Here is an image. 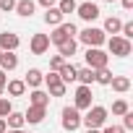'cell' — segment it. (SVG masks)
Wrapping results in <instances>:
<instances>
[{"instance_id":"cell-26","label":"cell","mask_w":133,"mask_h":133,"mask_svg":"<svg viewBox=\"0 0 133 133\" xmlns=\"http://www.w3.org/2000/svg\"><path fill=\"white\" fill-rule=\"evenodd\" d=\"M63 16H68V13H76V8H78V3L76 0H57V5H55Z\"/></svg>"},{"instance_id":"cell-13","label":"cell","mask_w":133,"mask_h":133,"mask_svg":"<svg viewBox=\"0 0 133 133\" xmlns=\"http://www.w3.org/2000/svg\"><path fill=\"white\" fill-rule=\"evenodd\" d=\"M76 73H78V68H76L73 63H63V68L57 71V76H60V81H63L65 86H68V84H73V81H76Z\"/></svg>"},{"instance_id":"cell-37","label":"cell","mask_w":133,"mask_h":133,"mask_svg":"<svg viewBox=\"0 0 133 133\" xmlns=\"http://www.w3.org/2000/svg\"><path fill=\"white\" fill-rule=\"evenodd\" d=\"M5 130H8V125H5V120H3V117H0V133H5Z\"/></svg>"},{"instance_id":"cell-12","label":"cell","mask_w":133,"mask_h":133,"mask_svg":"<svg viewBox=\"0 0 133 133\" xmlns=\"http://www.w3.org/2000/svg\"><path fill=\"white\" fill-rule=\"evenodd\" d=\"M21 81H24L26 86H31V89H39V86L44 84V73H42L39 68H29V71H26V76H24Z\"/></svg>"},{"instance_id":"cell-40","label":"cell","mask_w":133,"mask_h":133,"mask_svg":"<svg viewBox=\"0 0 133 133\" xmlns=\"http://www.w3.org/2000/svg\"><path fill=\"white\" fill-rule=\"evenodd\" d=\"M104 3H115V0H104Z\"/></svg>"},{"instance_id":"cell-31","label":"cell","mask_w":133,"mask_h":133,"mask_svg":"<svg viewBox=\"0 0 133 133\" xmlns=\"http://www.w3.org/2000/svg\"><path fill=\"white\" fill-rule=\"evenodd\" d=\"M123 130H133V112L130 110L123 115Z\"/></svg>"},{"instance_id":"cell-28","label":"cell","mask_w":133,"mask_h":133,"mask_svg":"<svg viewBox=\"0 0 133 133\" xmlns=\"http://www.w3.org/2000/svg\"><path fill=\"white\" fill-rule=\"evenodd\" d=\"M13 112V104H11V99H3L0 97V117H8Z\"/></svg>"},{"instance_id":"cell-6","label":"cell","mask_w":133,"mask_h":133,"mask_svg":"<svg viewBox=\"0 0 133 133\" xmlns=\"http://www.w3.org/2000/svg\"><path fill=\"white\" fill-rule=\"evenodd\" d=\"M60 117H63L60 123H63V128H65V130H71V133H73V130H78V128H81V112H78L76 107H63Z\"/></svg>"},{"instance_id":"cell-7","label":"cell","mask_w":133,"mask_h":133,"mask_svg":"<svg viewBox=\"0 0 133 133\" xmlns=\"http://www.w3.org/2000/svg\"><path fill=\"white\" fill-rule=\"evenodd\" d=\"M44 84H47V89H50V91H47L50 97H65V91H68V86L60 81L57 71H50V73L44 76Z\"/></svg>"},{"instance_id":"cell-36","label":"cell","mask_w":133,"mask_h":133,"mask_svg":"<svg viewBox=\"0 0 133 133\" xmlns=\"http://www.w3.org/2000/svg\"><path fill=\"white\" fill-rule=\"evenodd\" d=\"M120 3H123V8H125V11H130V8H133V0H120Z\"/></svg>"},{"instance_id":"cell-5","label":"cell","mask_w":133,"mask_h":133,"mask_svg":"<svg viewBox=\"0 0 133 133\" xmlns=\"http://www.w3.org/2000/svg\"><path fill=\"white\" fill-rule=\"evenodd\" d=\"M107 50H110V55H115V57H128L130 50H133V44L117 34V37H110V39H107Z\"/></svg>"},{"instance_id":"cell-2","label":"cell","mask_w":133,"mask_h":133,"mask_svg":"<svg viewBox=\"0 0 133 133\" xmlns=\"http://www.w3.org/2000/svg\"><path fill=\"white\" fill-rule=\"evenodd\" d=\"M76 37H78V42H84L86 47H99V44L107 42V34H104L102 29H97V26H86V29H81Z\"/></svg>"},{"instance_id":"cell-39","label":"cell","mask_w":133,"mask_h":133,"mask_svg":"<svg viewBox=\"0 0 133 133\" xmlns=\"http://www.w3.org/2000/svg\"><path fill=\"white\" fill-rule=\"evenodd\" d=\"M86 133H99V130H86Z\"/></svg>"},{"instance_id":"cell-10","label":"cell","mask_w":133,"mask_h":133,"mask_svg":"<svg viewBox=\"0 0 133 133\" xmlns=\"http://www.w3.org/2000/svg\"><path fill=\"white\" fill-rule=\"evenodd\" d=\"M76 13H78V18H84V21H94V18H99L102 11H99L97 3H78Z\"/></svg>"},{"instance_id":"cell-22","label":"cell","mask_w":133,"mask_h":133,"mask_svg":"<svg viewBox=\"0 0 133 133\" xmlns=\"http://www.w3.org/2000/svg\"><path fill=\"white\" fill-rule=\"evenodd\" d=\"M34 8H37L34 0H16V13L24 16V18H29V16L34 13Z\"/></svg>"},{"instance_id":"cell-11","label":"cell","mask_w":133,"mask_h":133,"mask_svg":"<svg viewBox=\"0 0 133 133\" xmlns=\"http://www.w3.org/2000/svg\"><path fill=\"white\" fill-rule=\"evenodd\" d=\"M29 50H31V55H44L50 50V37L47 34H34L31 42H29Z\"/></svg>"},{"instance_id":"cell-30","label":"cell","mask_w":133,"mask_h":133,"mask_svg":"<svg viewBox=\"0 0 133 133\" xmlns=\"http://www.w3.org/2000/svg\"><path fill=\"white\" fill-rule=\"evenodd\" d=\"M63 63H65V60H63L60 55H52V57H50V71H60Z\"/></svg>"},{"instance_id":"cell-23","label":"cell","mask_w":133,"mask_h":133,"mask_svg":"<svg viewBox=\"0 0 133 133\" xmlns=\"http://www.w3.org/2000/svg\"><path fill=\"white\" fill-rule=\"evenodd\" d=\"M5 89H8V94H11V97H24V94H26V84H24L21 78L8 81V84H5Z\"/></svg>"},{"instance_id":"cell-8","label":"cell","mask_w":133,"mask_h":133,"mask_svg":"<svg viewBox=\"0 0 133 133\" xmlns=\"http://www.w3.org/2000/svg\"><path fill=\"white\" fill-rule=\"evenodd\" d=\"M73 107H76L78 112L91 107V86H78V89H76V97H73Z\"/></svg>"},{"instance_id":"cell-15","label":"cell","mask_w":133,"mask_h":133,"mask_svg":"<svg viewBox=\"0 0 133 133\" xmlns=\"http://www.w3.org/2000/svg\"><path fill=\"white\" fill-rule=\"evenodd\" d=\"M18 68V55L16 52H3V57H0V71L8 73V71H16Z\"/></svg>"},{"instance_id":"cell-18","label":"cell","mask_w":133,"mask_h":133,"mask_svg":"<svg viewBox=\"0 0 133 133\" xmlns=\"http://www.w3.org/2000/svg\"><path fill=\"white\" fill-rule=\"evenodd\" d=\"M76 50H78V42H76V39H65L63 44H57V55H60L63 60H65V57H73Z\"/></svg>"},{"instance_id":"cell-9","label":"cell","mask_w":133,"mask_h":133,"mask_svg":"<svg viewBox=\"0 0 133 133\" xmlns=\"http://www.w3.org/2000/svg\"><path fill=\"white\" fill-rule=\"evenodd\" d=\"M18 44H21L18 34H13V31H0V52H16Z\"/></svg>"},{"instance_id":"cell-19","label":"cell","mask_w":133,"mask_h":133,"mask_svg":"<svg viewBox=\"0 0 133 133\" xmlns=\"http://www.w3.org/2000/svg\"><path fill=\"white\" fill-rule=\"evenodd\" d=\"M120 29H123V21H120L117 16H107V18H104V29H102L104 34L117 37V34H120Z\"/></svg>"},{"instance_id":"cell-41","label":"cell","mask_w":133,"mask_h":133,"mask_svg":"<svg viewBox=\"0 0 133 133\" xmlns=\"http://www.w3.org/2000/svg\"><path fill=\"white\" fill-rule=\"evenodd\" d=\"M0 57H3V52H0Z\"/></svg>"},{"instance_id":"cell-21","label":"cell","mask_w":133,"mask_h":133,"mask_svg":"<svg viewBox=\"0 0 133 133\" xmlns=\"http://www.w3.org/2000/svg\"><path fill=\"white\" fill-rule=\"evenodd\" d=\"M110 86H112V91H117V94H125V91L130 89V78H128V76H112Z\"/></svg>"},{"instance_id":"cell-16","label":"cell","mask_w":133,"mask_h":133,"mask_svg":"<svg viewBox=\"0 0 133 133\" xmlns=\"http://www.w3.org/2000/svg\"><path fill=\"white\" fill-rule=\"evenodd\" d=\"M29 104H31V107H44V110H47V104H50V94L42 91V89H34V91L29 94Z\"/></svg>"},{"instance_id":"cell-20","label":"cell","mask_w":133,"mask_h":133,"mask_svg":"<svg viewBox=\"0 0 133 133\" xmlns=\"http://www.w3.org/2000/svg\"><path fill=\"white\" fill-rule=\"evenodd\" d=\"M42 18H44V24H47V26H60V24H63V18H65V16H63V13H60V11H57V8H47V11H44V16H42Z\"/></svg>"},{"instance_id":"cell-38","label":"cell","mask_w":133,"mask_h":133,"mask_svg":"<svg viewBox=\"0 0 133 133\" xmlns=\"http://www.w3.org/2000/svg\"><path fill=\"white\" fill-rule=\"evenodd\" d=\"M5 133H24V130H5Z\"/></svg>"},{"instance_id":"cell-3","label":"cell","mask_w":133,"mask_h":133,"mask_svg":"<svg viewBox=\"0 0 133 133\" xmlns=\"http://www.w3.org/2000/svg\"><path fill=\"white\" fill-rule=\"evenodd\" d=\"M76 34H78V29H76V24H60V26H55V31L52 34H47L50 37V42L52 44H63L65 39H76Z\"/></svg>"},{"instance_id":"cell-27","label":"cell","mask_w":133,"mask_h":133,"mask_svg":"<svg viewBox=\"0 0 133 133\" xmlns=\"http://www.w3.org/2000/svg\"><path fill=\"white\" fill-rule=\"evenodd\" d=\"M128 110H130V107H128V102H125V99H115V102H112V115L123 117Z\"/></svg>"},{"instance_id":"cell-25","label":"cell","mask_w":133,"mask_h":133,"mask_svg":"<svg viewBox=\"0 0 133 133\" xmlns=\"http://www.w3.org/2000/svg\"><path fill=\"white\" fill-rule=\"evenodd\" d=\"M110 81H112V71H110V68H99V71H94V84L110 86Z\"/></svg>"},{"instance_id":"cell-34","label":"cell","mask_w":133,"mask_h":133,"mask_svg":"<svg viewBox=\"0 0 133 133\" xmlns=\"http://www.w3.org/2000/svg\"><path fill=\"white\" fill-rule=\"evenodd\" d=\"M37 3L44 5V11H47V8H55V5H57V0H37Z\"/></svg>"},{"instance_id":"cell-1","label":"cell","mask_w":133,"mask_h":133,"mask_svg":"<svg viewBox=\"0 0 133 133\" xmlns=\"http://www.w3.org/2000/svg\"><path fill=\"white\" fill-rule=\"evenodd\" d=\"M104 123H107V107L102 104H91L86 115L81 117V125H86V130H99Z\"/></svg>"},{"instance_id":"cell-4","label":"cell","mask_w":133,"mask_h":133,"mask_svg":"<svg viewBox=\"0 0 133 133\" xmlns=\"http://www.w3.org/2000/svg\"><path fill=\"white\" fill-rule=\"evenodd\" d=\"M84 57H86V68H91V71L107 68V60H110V55H107V52H102L99 47H89Z\"/></svg>"},{"instance_id":"cell-24","label":"cell","mask_w":133,"mask_h":133,"mask_svg":"<svg viewBox=\"0 0 133 133\" xmlns=\"http://www.w3.org/2000/svg\"><path fill=\"white\" fill-rule=\"evenodd\" d=\"M76 81H78L81 86H91V84H94V71H91V68H78Z\"/></svg>"},{"instance_id":"cell-35","label":"cell","mask_w":133,"mask_h":133,"mask_svg":"<svg viewBox=\"0 0 133 133\" xmlns=\"http://www.w3.org/2000/svg\"><path fill=\"white\" fill-rule=\"evenodd\" d=\"M5 84H8V78H5V73H3V71H0V94L5 91Z\"/></svg>"},{"instance_id":"cell-32","label":"cell","mask_w":133,"mask_h":133,"mask_svg":"<svg viewBox=\"0 0 133 133\" xmlns=\"http://www.w3.org/2000/svg\"><path fill=\"white\" fill-rule=\"evenodd\" d=\"M0 11H5V13L16 11V0H0Z\"/></svg>"},{"instance_id":"cell-33","label":"cell","mask_w":133,"mask_h":133,"mask_svg":"<svg viewBox=\"0 0 133 133\" xmlns=\"http://www.w3.org/2000/svg\"><path fill=\"white\" fill-rule=\"evenodd\" d=\"M99 133H125V130H123V125H104V130H99Z\"/></svg>"},{"instance_id":"cell-29","label":"cell","mask_w":133,"mask_h":133,"mask_svg":"<svg viewBox=\"0 0 133 133\" xmlns=\"http://www.w3.org/2000/svg\"><path fill=\"white\" fill-rule=\"evenodd\" d=\"M120 37H123V39H128V42L133 39V21L123 24V29H120Z\"/></svg>"},{"instance_id":"cell-42","label":"cell","mask_w":133,"mask_h":133,"mask_svg":"<svg viewBox=\"0 0 133 133\" xmlns=\"http://www.w3.org/2000/svg\"><path fill=\"white\" fill-rule=\"evenodd\" d=\"M24 133H29V130H24Z\"/></svg>"},{"instance_id":"cell-14","label":"cell","mask_w":133,"mask_h":133,"mask_svg":"<svg viewBox=\"0 0 133 133\" xmlns=\"http://www.w3.org/2000/svg\"><path fill=\"white\" fill-rule=\"evenodd\" d=\"M44 115H47V110H44V107H31V104H29V110L24 112V120H26V123H31V125H39V123L44 120Z\"/></svg>"},{"instance_id":"cell-17","label":"cell","mask_w":133,"mask_h":133,"mask_svg":"<svg viewBox=\"0 0 133 133\" xmlns=\"http://www.w3.org/2000/svg\"><path fill=\"white\" fill-rule=\"evenodd\" d=\"M5 120V125H8V130H24V125H26V120H24V112H11L8 117H3Z\"/></svg>"}]
</instances>
